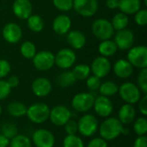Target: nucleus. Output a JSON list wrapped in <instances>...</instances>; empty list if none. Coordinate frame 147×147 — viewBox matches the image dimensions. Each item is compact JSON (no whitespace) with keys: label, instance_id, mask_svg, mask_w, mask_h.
Masks as SVG:
<instances>
[{"label":"nucleus","instance_id":"f3484780","mask_svg":"<svg viewBox=\"0 0 147 147\" xmlns=\"http://www.w3.org/2000/svg\"><path fill=\"white\" fill-rule=\"evenodd\" d=\"M52 89L53 86L50 80L42 77L35 78L31 84L32 92L37 97H45L48 96L51 93Z\"/></svg>","mask_w":147,"mask_h":147},{"label":"nucleus","instance_id":"a211bd4d","mask_svg":"<svg viewBox=\"0 0 147 147\" xmlns=\"http://www.w3.org/2000/svg\"><path fill=\"white\" fill-rule=\"evenodd\" d=\"M12 10L17 18L27 20L32 15L33 5L30 0H15L12 4Z\"/></svg>","mask_w":147,"mask_h":147},{"label":"nucleus","instance_id":"58836bf2","mask_svg":"<svg viewBox=\"0 0 147 147\" xmlns=\"http://www.w3.org/2000/svg\"><path fill=\"white\" fill-rule=\"evenodd\" d=\"M135 22L139 26H145L147 23V10L146 9H140L134 14Z\"/></svg>","mask_w":147,"mask_h":147},{"label":"nucleus","instance_id":"a18cd8bd","mask_svg":"<svg viewBox=\"0 0 147 147\" xmlns=\"http://www.w3.org/2000/svg\"><path fill=\"white\" fill-rule=\"evenodd\" d=\"M133 147H147V138L146 135L144 136H138L135 140Z\"/></svg>","mask_w":147,"mask_h":147},{"label":"nucleus","instance_id":"bb28decb","mask_svg":"<svg viewBox=\"0 0 147 147\" xmlns=\"http://www.w3.org/2000/svg\"><path fill=\"white\" fill-rule=\"evenodd\" d=\"M128 23H129L128 16L124 14V13H122V12L115 14L113 16L112 21H111V24H112L114 29L117 30V31L124 29V28H127Z\"/></svg>","mask_w":147,"mask_h":147},{"label":"nucleus","instance_id":"7ed1b4c3","mask_svg":"<svg viewBox=\"0 0 147 147\" xmlns=\"http://www.w3.org/2000/svg\"><path fill=\"white\" fill-rule=\"evenodd\" d=\"M99 127V122L96 117L91 114H84L78 121V133L84 137H92L96 134Z\"/></svg>","mask_w":147,"mask_h":147},{"label":"nucleus","instance_id":"39448f33","mask_svg":"<svg viewBox=\"0 0 147 147\" xmlns=\"http://www.w3.org/2000/svg\"><path fill=\"white\" fill-rule=\"evenodd\" d=\"M118 93L126 103L132 105L138 103L141 98V91L139 87L132 82H126L122 84L119 87Z\"/></svg>","mask_w":147,"mask_h":147},{"label":"nucleus","instance_id":"5701e85b","mask_svg":"<svg viewBox=\"0 0 147 147\" xmlns=\"http://www.w3.org/2000/svg\"><path fill=\"white\" fill-rule=\"evenodd\" d=\"M141 2L140 0H120L119 9L121 12L126 15H134L140 9Z\"/></svg>","mask_w":147,"mask_h":147},{"label":"nucleus","instance_id":"de8ad7c7","mask_svg":"<svg viewBox=\"0 0 147 147\" xmlns=\"http://www.w3.org/2000/svg\"><path fill=\"white\" fill-rule=\"evenodd\" d=\"M120 3V0H106V6L109 9H118Z\"/></svg>","mask_w":147,"mask_h":147},{"label":"nucleus","instance_id":"79ce46f5","mask_svg":"<svg viewBox=\"0 0 147 147\" xmlns=\"http://www.w3.org/2000/svg\"><path fill=\"white\" fill-rule=\"evenodd\" d=\"M10 70L11 66L9 62L6 59H0V79L6 78L10 72Z\"/></svg>","mask_w":147,"mask_h":147},{"label":"nucleus","instance_id":"72a5a7b5","mask_svg":"<svg viewBox=\"0 0 147 147\" xmlns=\"http://www.w3.org/2000/svg\"><path fill=\"white\" fill-rule=\"evenodd\" d=\"M134 131L138 136H144L147 133V120L145 116L140 117L134 121Z\"/></svg>","mask_w":147,"mask_h":147},{"label":"nucleus","instance_id":"c756f323","mask_svg":"<svg viewBox=\"0 0 147 147\" xmlns=\"http://www.w3.org/2000/svg\"><path fill=\"white\" fill-rule=\"evenodd\" d=\"M20 53L23 58L27 59H32L35 55V53H37L36 47L32 41L29 40L23 41L20 47Z\"/></svg>","mask_w":147,"mask_h":147},{"label":"nucleus","instance_id":"c03bdc74","mask_svg":"<svg viewBox=\"0 0 147 147\" xmlns=\"http://www.w3.org/2000/svg\"><path fill=\"white\" fill-rule=\"evenodd\" d=\"M138 103H139V110L143 115V116L146 117L147 115V95H144L143 96H141Z\"/></svg>","mask_w":147,"mask_h":147},{"label":"nucleus","instance_id":"6ab92c4d","mask_svg":"<svg viewBox=\"0 0 147 147\" xmlns=\"http://www.w3.org/2000/svg\"><path fill=\"white\" fill-rule=\"evenodd\" d=\"M115 74L120 78H127L134 73V66L127 59H118L113 66Z\"/></svg>","mask_w":147,"mask_h":147},{"label":"nucleus","instance_id":"c85d7f7f","mask_svg":"<svg viewBox=\"0 0 147 147\" xmlns=\"http://www.w3.org/2000/svg\"><path fill=\"white\" fill-rule=\"evenodd\" d=\"M27 25L28 28L34 33H39L42 31L44 28V21L43 19L38 15H31L27 19Z\"/></svg>","mask_w":147,"mask_h":147},{"label":"nucleus","instance_id":"c9c22d12","mask_svg":"<svg viewBox=\"0 0 147 147\" xmlns=\"http://www.w3.org/2000/svg\"><path fill=\"white\" fill-rule=\"evenodd\" d=\"M137 83H138V87L140 89V90L144 94H147V69L144 68L141 69L139 76H138V79H137Z\"/></svg>","mask_w":147,"mask_h":147},{"label":"nucleus","instance_id":"9b49d317","mask_svg":"<svg viewBox=\"0 0 147 147\" xmlns=\"http://www.w3.org/2000/svg\"><path fill=\"white\" fill-rule=\"evenodd\" d=\"M75 11L84 16H93L98 9L97 0H73V7Z\"/></svg>","mask_w":147,"mask_h":147},{"label":"nucleus","instance_id":"1a4fd4ad","mask_svg":"<svg viewBox=\"0 0 147 147\" xmlns=\"http://www.w3.org/2000/svg\"><path fill=\"white\" fill-rule=\"evenodd\" d=\"M71 117V113L70 109L64 105H57L50 109L49 120L54 126L64 127Z\"/></svg>","mask_w":147,"mask_h":147},{"label":"nucleus","instance_id":"f8f14e48","mask_svg":"<svg viewBox=\"0 0 147 147\" xmlns=\"http://www.w3.org/2000/svg\"><path fill=\"white\" fill-rule=\"evenodd\" d=\"M31 141L35 147H53L55 145V137L51 131L40 128L33 134Z\"/></svg>","mask_w":147,"mask_h":147},{"label":"nucleus","instance_id":"6e6552de","mask_svg":"<svg viewBox=\"0 0 147 147\" xmlns=\"http://www.w3.org/2000/svg\"><path fill=\"white\" fill-rule=\"evenodd\" d=\"M34 66L41 71H47L54 65V54L49 51H40L35 53L32 59Z\"/></svg>","mask_w":147,"mask_h":147},{"label":"nucleus","instance_id":"8fccbe9b","mask_svg":"<svg viewBox=\"0 0 147 147\" xmlns=\"http://www.w3.org/2000/svg\"><path fill=\"white\" fill-rule=\"evenodd\" d=\"M2 111H3V109H2V106L0 105V115H1V114H2Z\"/></svg>","mask_w":147,"mask_h":147},{"label":"nucleus","instance_id":"412c9836","mask_svg":"<svg viewBox=\"0 0 147 147\" xmlns=\"http://www.w3.org/2000/svg\"><path fill=\"white\" fill-rule=\"evenodd\" d=\"M136 117V110L134 105L125 103L123 104L118 112V120L123 125H129L133 123Z\"/></svg>","mask_w":147,"mask_h":147},{"label":"nucleus","instance_id":"b1692460","mask_svg":"<svg viewBox=\"0 0 147 147\" xmlns=\"http://www.w3.org/2000/svg\"><path fill=\"white\" fill-rule=\"evenodd\" d=\"M27 109H28V107L23 102H21L18 101H14V102H9L7 105L6 110H7V113L10 116L19 118V117H22V116L26 115Z\"/></svg>","mask_w":147,"mask_h":147},{"label":"nucleus","instance_id":"4468645a","mask_svg":"<svg viewBox=\"0 0 147 147\" xmlns=\"http://www.w3.org/2000/svg\"><path fill=\"white\" fill-rule=\"evenodd\" d=\"M118 49L126 51L129 50L134 43V33L128 28H124L117 31L115 34V40Z\"/></svg>","mask_w":147,"mask_h":147},{"label":"nucleus","instance_id":"dca6fc26","mask_svg":"<svg viewBox=\"0 0 147 147\" xmlns=\"http://www.w3.org/2000/svg\"><path fill=\"white\" fill-rule=\"evenodd\" d=\"M3 39L9 44H16L22 37V28L15 22L7 23L2 31Z\"/></svg>","mask_w":147,"mask_h":147},{"label":"nucleus","instance_id":"09e8293b","mask_svg":"<svg viewBox=\"0 0 147 147\" xmlns=\"http://www.w3.org/2000/svg\"><path fill=\"white\" fill-rule=\"evenodd\" d=\"M9 145V140L0 134V147H8Z\"/></svg>","mask_w":147,"mask_h":147},{"label":"nucleus","instance_id":"f704fd0d","mask_svg":"<svg viewBox=\"0 0 147 147\" xmlns=\"http://www.w3.org/2000/svg\"><path fill=\"white\" fill-rule=\"evenodd\" d=\"M63 147H84V143L77 134L66 135L63 140Z\"/></svg>","mask_w":147,"mask_h":147},{"label":"nucleus","instance_id":"aec40b11","mask_svg":"<svg viewBox=\"0 0 147 147\" xmlns=\"http://www.w3.org/2000/svg\"><path fill=\"white\" fill-rule=\"evenodd\" d=\"M71 27V20L66 15L57 16L53 22V31L59 35L67 34Z\"/></svg>","mask_w":147,"mask_h":147},{"label":"nucleus","instance_id":"3c124183","mask_svg":"<svg viewBox=\"0 0 147 147\" xmlns=\"http://www.w3.org/2000/svg\"><path fill=\"white\" fill-rule=\"evenodd\" d=\"M144 1H145V4L147 5V0H144Z\"/></svg>","mask_w":147,"mask_h":147},{"label":"nucleus","instance_id":"49530a36","mask_svg":"<svg viewBox=\"0 0 147 147\" xmlns=\"http://www.w3.org/2000/svg\"><path fill=\"white\" fill-rule=\"evenodd\" d=\"M6 82L8 83V84L9 85V87L12 89V88H16V87H17V86L19 85V84H20V79H19V78H18L17 76L13 75V76H10V77L6 80Z\"/></svg>","mask_w":147,"mask_h":147},{"label":"nucleus","instance_id":"423d86ee","mask_svg":"<svg viewBox=\"0 0 147 147\" xmlns=\"http://www.w3.org/2000/svg\"><path fill=\"white\" fill-rule=\"evenodd\" d=\"M127 60L136 68H147V47L146 46L132 47L127 53Z\"/></svg>","mask_w":147,"mask_h":147},{"label":"nucleus","instance_id":"0eeeda50","mask_svg":"<svg viewBox=\"0 0 147 147\" xmlns=\"http://www.w3.org/2000/svg\"><path fill=\"white\" fill-rule=\"evenodd\" d=\"M95 96L91 93L81 92L71 99V107L78 113H86L93 108Z\"/></svg>","mask_w":147,"mask_h":147},{"label":"nucleus","instance_id":"4c0bfd02","mask_svg":"<svg viewBox=\"0 0 147 147\" xmlns=\"http://www.w3.org/2000/svg\"><path fill=\"white\" fill-rule=\"evenodd\" d=\"M102 82H101V78H97L95 75H90L87 78H86V86L87 88L91 90V91H96L99 89L100 85H101Z\"/></svg>","mask_w":147,"mask_h":147},{"label":"nucleus","instance_id":"cd10ccee","mask_svg":"<svg viewBox=\"0 0 147 147\" xmlns=\"http://www.w3.org/2000/svg\"><path fill=\"white\" fill-rule=\"evenodd\" d=\"M77 79L72 74L71 71H65L60 73L57 78V84L61 88H68L75 84Z\"/></svg>","mask_w":147,"mask_h":147},{"label":"nucleus","instance_id":"f03ea898","mask_svg":"<svg viewBox=\"0 0 147 147\" xmlns=\"http://www.w3.org/2000/svg\"><path fill=\"white\" fill-rule=\"evenodd\" d=\"M50 108L44 102H35L28 107L26 115L34 124H42L49 120Z\"/></svg>","mask_w":147,"mask_h":147},{"label":"nucleus","instance_id":"2eb2a0df","mask_svg":"<svg viewBox=\"0 0 147 147\" xmlns=\"http://www.w3.org/2000/svg\"><path fill=\"white\" fill-rule=\"evenodd\" d=\"M90 67L93 75L99 78H102L109 73L111 70V63L108 58L98 56L92 61Z\"/></svg>","mask_w":147,"mask_h":147},{"label":"nucleus","instance_id":"ea45409f","mask_svg":"<svg viewBox=\"0 0 147 147\" xmlns=\"http://www.w3.org/2000/svg\"><path fill=\"white\" fill-rule=\"evenodd\" d=\"M65 132L67 135H76L78 133V122L70 119L65 125Z\"/></svg>","mask_w":147,"mask_h":147},{"label":"nucleus","instance_id":"e433bc0d","mask_svg":"<svg viewBox=\"0 0 147 147\" xmlns=\"http://www.w3.org/2000/svg\"><path fill=\"white\" fill-rule=\"evenodd\" d=\"M54 7L60 11H69L73 7V0H53Z\"/></svg>","mask_w":147,"mask_h":147},{"label":"nucleus","instance_id":"7c9ffc66","mask_svg":"<svg viewBox=\"0 0 147 147\" xmlns=\"http://www.w3.org/2000/svg\"><path fill=\"white\" fill-rule=\"evenodd\" d=\"M77 80H85L90 75V67L85 64L77 65L71 71Z\"/></svg>","mask_w":147,"mask_h":147},{"label":"nucleus","instance_id":"9d476101","mask_svg":"<svg viewBox=\"0 0 147 147\" xmlns=\"http://www.w3.org/2000/svg\"><path fill=\"white\" fill-rule=\"evenodd\" d=\"M76 60V53L71 48H62L54 55V65L61 69L71 68Z\"/></svg>","mask_w":147,"mask_h":147},{"label":"nucleus","instance_id":"f257e3e1","mask_svg":"<svg viewBox=\"0 0 147 147\" xmlns=\"http://www.w3.org/2000/svg\"><path fill=\"white\" fill-rule=\"evenodd\" d=\"M124 125L115 117H107L98 127L100 137L108 141H112L122 134Z\"/></svg>","mask_w":147,"mask_h":147},{"label":"nucleus","instance_id":"20e7f679","mask_svg":"<svg viewBox=\"0 0 147 147\" xmlns=\"http://www.w3.org/2000/svg\"><path fill=\"white\" fill-rule=\"evenodd\" d=\"M91 31L94 36L100 40H109L115 34L111 22L104 18L95 20L91 25Z\"/></svg>","mask_w":147,"mask_h":147},{"label":"nucleus","instance_id":"2f4dec72","mask_svg":"<svg viewBox=\"0 0 147 147\" xmlns=\"http://www.w3.org/2000/svg\"><path fill=\"white\" fill-rule=\"evenodd\" d=\"M9 147H32L30 139L23 134H17L9 140Z\"/></svg>","mask_w":147,"mask_h":147},{"label":"nucleus","instance_id":"393cba45","mask_svg":"<svg viewBox=\"0 0 147 147\" xmlns=\"http://www.w3.org/2000/svg\"><path fill=\"white\" fill-rule=\"evenodd\" d=\"M117 50H118V47L115 42L114 40H111L110 39L102 40L98 46L99 53L101 54V56H103L106 58L111 57L114 54H115Z\"/></svg>","mask_w":147,"mask_h":147},{"label":"nucleus","instance_id":"ddd939ff","mask_svg":"<svg viewBox=\"0 0 147 147\" xmlns=\"http://www.w3.org/2000/svg\"><path fill=\"white\" fill-rule=\"evenodd\" d=\"M93 109L95 113L102 118H107L111 115L114 110V105L109 97L99 96L95 97Z\"/></svg>","mask_w":147,"mask_h":147},{"label":"nucleus","instance_id":"a878e982","mask_svg":"<svg viewBox=\"0 0 147 147\" xmlns=\"http://www.w3.org/2000/svg\"><path fill=\"white\" fill-rule=\"evenodd\" d=\"M119 86L113 81H105L101 84L98 90L101 96H104L107 97L113 96L118 93Z\"/></svg>","mask_w":147,"mask_h":147},{"label":"nucleus","instance_id":"a19ab883","mask_svg":"<svg viewBox=\"0 0 147 147\" xmlns=\"http://www.w3.org/2000/svg\"><path fill=\"white\" fill-rule=\"evenodd\" d=\"M11 92V88L5 80L0 79V101L6 99Z\"/></svg>","mask_w":147,"mask_h":147},{"label":"nucleus","instance_id":"37998d69","mask_svg":"<svg viewBox=\"0 0 147 147\" xmlns=\"http://www.w3.org/2000/svg\"><path fill=\"white\" fill-rule=\"evenodd\" d=\"M86 147H108V142L101 137H96L90 140Z\"/></svg>","mask_w":147,"mask_h":147},{"label":"nucleus","instance_id":"4be33fe9","mask_svg":"<svg viewBox=\"0 0 147 147\" xmlns=\"http://www.w3.org/2000/svg\"><path fill=\"white\" fill-rule=\"evenodd\" d=\"M67 41L72 48L80 50L86 44V37L84 34L79 30H71L68 32Z\"/></svg>","mask_w":147,"mask_h":147},{"label":"nucleus","instance_id":"473e14b6","mask_svg":"<svg viewBox=\"0 0 147 147\" xmlns=\"http://www.w3.org/2000/svg\"><path fill=\"white\" fill-rule=\"evenodd\" d=\"M1 134L9 139V140L18 134V128L16 125L11 122H5L1 128Z\"/></svg>","mask_w":147,"mask_h":147}]
</instances>
